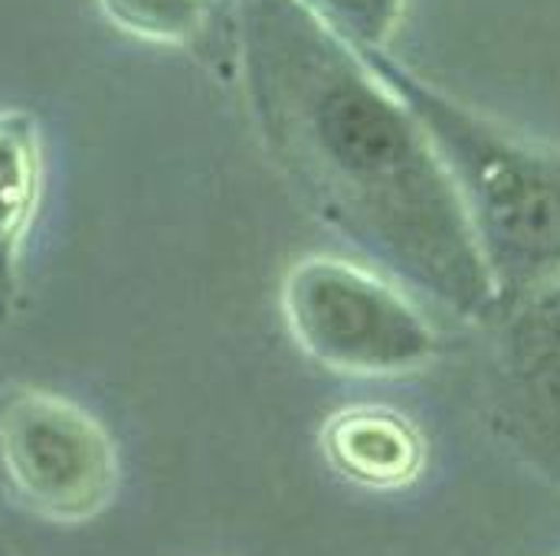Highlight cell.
I'll use <instances>...</instances> for the list:
<instances>
[{
	"label": "cell",
	"mask_w": 560,
	"mask_h": 556,
	"mask_svg": "<svg viewBox=\"0 0 560 556\" xmlns=\"http://www.w3.org/2000/svg\"><path fill=\"white\" fill-rule=\"evenodd\" d=\"M479 400L489 429L560 492V279L482 321Z\"/></svg>",
	"instance_id": "5b68a950"
},
{
	"label": "cell",
	"mask_w": 560,
	"mask_h": 556,
	"mask_svg": "<svg viewBox=\"0 0 560 556\" xmlns=\"http://www.w3.org/2000/svg\"><path fill=\"white\" fill-rule=\"evenodd\" d=\"M230 3L256 128L292 187L377 272L482 324L492 285L413 108L302 0Z\"/></svg>",
	"instance_id": "6da1fadb"
},
{
	"label": "cell",
	"mask_w": 560,
	"mask_h": 556,
	"mask_svg": "<svg viewBox=\"0 0 560 556\" xmlns=\"http://www.w3.org/2000/svg\"><path fill=\"white\" fill-rule=\"evenodd\" d=\"M318 442L328 465L368 492L410 488L427 469L423 433L387 406H345L331 413Z\"/></svg>",
	"instance_id": "8992f818"
},
{
	"label": "cell",
	"mask_w": 560,
	"mask_h": 556,
	"mask_svg": "<svg viewBox=\"0 0 560 556\" xmlns=\"http://www.w3.org/2000/svg\"><path fill=\"white\" fill-rule=\"evenodd\" d=\"M0 475L36 518L85 524L118 492V452L108 429L69 397L10 387L0 393Z\"/></svg>",
	"instance_id": "277c9868"
},
{
	"label": "cell",
	"mask_w": 560,
	"mask_h": 556,
	"mask_svg": "<svg viewBox=\"0 0 560 556\" xmlns=\"http://www.w3.org/2000/svg\"><path fill=\"white\" fill-rule=\"evenodd\" d=\"M43 197V134L30 111L0 108V321L20 298V259Z\"/></svg>",
	"instance_id": "52a82bcc"
},
{
	"label": "cell",
	"mask_w": 560,
	"mask_h": 556,
	"mask_svg": "<svg viewBox=\"0 0 560 556\" xmlns=\"http://www.w3.org/2000/svg\"><path fill=\"white\" fill-rule=\"evenodd\" d=\"M361 56L397 88L433 141L476 236L495 298L492 315L558 282L560 151L528 144L476 115L390 49Z\"/></svg>",
	"instance_id": "7a4b0ae2"
},
{
	"label": "cell",
	"mask_w": 560,
	"mask_h": 556,
	"mask_svg": "<svg viewBox=\"0 0 560 556\" xmlns=\"http://www.w3.org/2000/svg\"><path fill=\"white\" fill-rule=\"evenodd\" d=\"M0 556H3V554H0Z\"/></svg>",
	"instance_id": "30bf717a"
},
{
	"label": "cell",
	"mask_w": 560,
	"mask_h": 556,
	"mask_svg": "<svg viewBox=\"0 0 560 556\" xmlns=\"http://www.w3.org/2000/svg\"><path fill=\"white\" fill-rule=\"evenodd\" d=\"M279 308L299 351L331 374L407 377L440 354L420 308L371 265L305 256L282 275Z\"/></svg>",
	"instance_id": "3957f363"
},
{
	"label": "cell",
	"mask_w": 560,
	"mask_h": 556,
	"mask_svg": "<svg viewBox=\"0 0 560 556\" xmlns=\"http://www.w3.org/2000/svg\"><path fill=\"white\" fill-rule=\"evenodd\" d=\"M102 16L125 36L203 52L220 29L213 0H98Z\"/></svg>",
	"instance_id": "ba28073f"
},
{
	"label": "cell",
	"mask_w": 560,
	"mask_h": 556,
	"mask_svg": "<svg viewBox=\"0 0 560 556\" xmlns=\"http://www.w3.org/2000/svg\"><path fill=\"white\" fill-rule=\"evenodd\" d=\"M331 33L361 52L390 49L397 36L407 0H302Z\"/></svg>",
	"instance_id": "9c48e42d"
}]
</instances>
